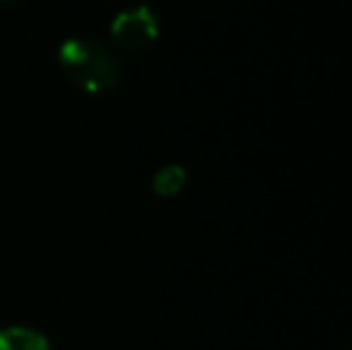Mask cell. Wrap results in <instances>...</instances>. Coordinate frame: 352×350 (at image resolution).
<instances>
[{"label": "cell", "instance_id": "7a4b0ae2", "mask_svg": "<svg viewBox=\"0 0 352 350\" xmlns=\"http://www.w3.org/2000/svg\"><path fill=\"white\" fill-rule=\"evenodd\" d=\"M111 34L116 39L118 46L127 48V51H142V48L151 46L158 36V19L146 5L132 8L120 12L113 19Z\"/></svg>", "mask_w": 352, "mask_h": 350}, {"label": "cell", "instance_id": "277c9868", "mask_svg": "<svg viewBox=\"0 0 352 350\" xmlns=\"http://www.w3.org/2000/svg\"><path fill=\"white\" fill-rule=\"evenodd\" d=\"M185 182H187V171L177 164H170V166H163V168L153 175L151 187L158 197H175L182 192Z\"/></svg>", "mask_w": 352, "mask_h": 350}, {"label": "cell", "instance_id": "6da1fadb", "mask_svg": "<svg viewBox=\"0 0 352 350\" xmlns=\"http://www.w3.org/2000/svg\"><path fill=\"white\" fill-rule=\"evenodd\" d=\"M60 65L67 77L87 91H108L116 87L118 65L116 58L103 46L87 39H70L60 46Z\"/></svg>", "mask_w": 352, "mask_h": 350}, {"label": "cell", "instance_id": "3957f363", "mask_svg": "<svg viewBox=\"0 0 352 350\" xmlns=\"http://www.w3.org/2000/svg\"><path fill=\"white\" fill-rule=\"evenodd\" d=\"M0 350H48V343L32 329L14 327L0 333Z\"/></svg>", "mask_w": 352, "mask_h": 350}]
</instances>
